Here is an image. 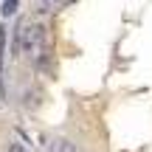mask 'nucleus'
I'll use <instances>...</instances> for the list:
<instances>
[{
	"label": "nucleus",
	"instance_id": "f257e3e1",
	"mask_svg": "<svg viewBox=\"0 0 152 152\" xmlns=\"http://www.w3.org/2000/svg\"><path fill=\"white\" fill-rule=\"evenodd\" d=\"M42 39H45V28L39 23H23V51L37 56L42 51Z\"/></svg>",
	"mask_w": 152,
	"mask_h": 152
},
{
	"label": "nucleus",
	"instance_id": "f03ea898",
	"mask_svg": "<svg viewBox=\"0 0 152 152\" xmlns=\"http://www.w3.org/2000/svg\"><path fill=\"white\" fill-rule=\"evenodd\" d=\"M48 152H76V147L68 138H54V141L48 144Z\"/></svg>",
	"mask_w": 152,
	"mask_h": 152
},
{
	"label": "nucleus",
	"instance_id": "7ed1b4c3",
	"mask_svg": "<svg viewBox=\"0 0 152 152\" xmlns=\"http://www.w3.org/2000/svg\"><path fill=\"white\" fill-rule=\"evenodd\" d=\"M62 3H65V0H37V11H54V9H59Z\"/></svg>",
	"mask_w": 152,
	"mask_h": 152
},
{
	"label": "nucleus",
	"instance_id": "20e7f679",
	"mask_svg": "<svg viewBox=\"0 0 152 152\" xmlns=\"http://www.w3.org/2000/svg\"><path fill=\"white\" fill-rule=\"evenodd\" d=\"M0 11H3V17H11L17 11V0H3V9Z\"/></svg>",
	"mask_w": 152,
	"mask_h": 152
},
{
	"label": "nucleus",
	"instance_id": "39448f33",
	"mask_svg": "<svg viewBox=\"0 0 152 152\" xmlns=\"http://www.w3.org/2000/svg\"><path fill=\"white\" fill-rule=\"evenodd\" d=\"M3 54H6V28L0 26V71H3Z\"/></svg>",
	"mask_w": 152,
	"mask_h": 152
},
{
	"label": "nucleus",
	"instance_id": "423d86ee",
	"mask_svg": "<svg viewBox=\"0 0 152 152\" xmlns=\"http://www.w3.org/2000/svg\"><path fill=\"white\" fill-rule=\"evenodd\" d=\"M6 152H28V149L23 147L20 141H9V144H6Z\"/></svg>",
	"mask_w": 152,
	"mask_h": 152
}]
</instances>
